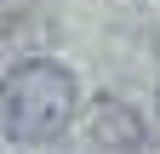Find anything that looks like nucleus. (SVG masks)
Instances as JSON below:
<instances>
[{"label":"nucleus","instance_id":"f257e3e1","mask_svg":"<svg viewBox=\"0 0 160 154\" xmlns=\"http://www.w3.org/2000/svg\"><path fill=\"white\" fill-rule=\"evenodd\" d=\"M74 108H80V86L63 63L52 57H23L6 80H0V114H6V131L17 143H57L63 131L74 126Z\"/></svg>","mask_w":160,"mask_h":154},{"label":"nucleus","instance_id":"f03ea898","mask_svg":"<svg viewBox=\"0 0 160 154\" xmlns=\"http://www.w3.org/2000/svg\"><path fill=\"white\" fill-rule=\"evenodd\" d=\"M92 148L97 154H143L149 148L143 114L126 108L120 97H97V108H92Z\"/></svg>","mask_w":160,"mask_h":154}]
</instances>
